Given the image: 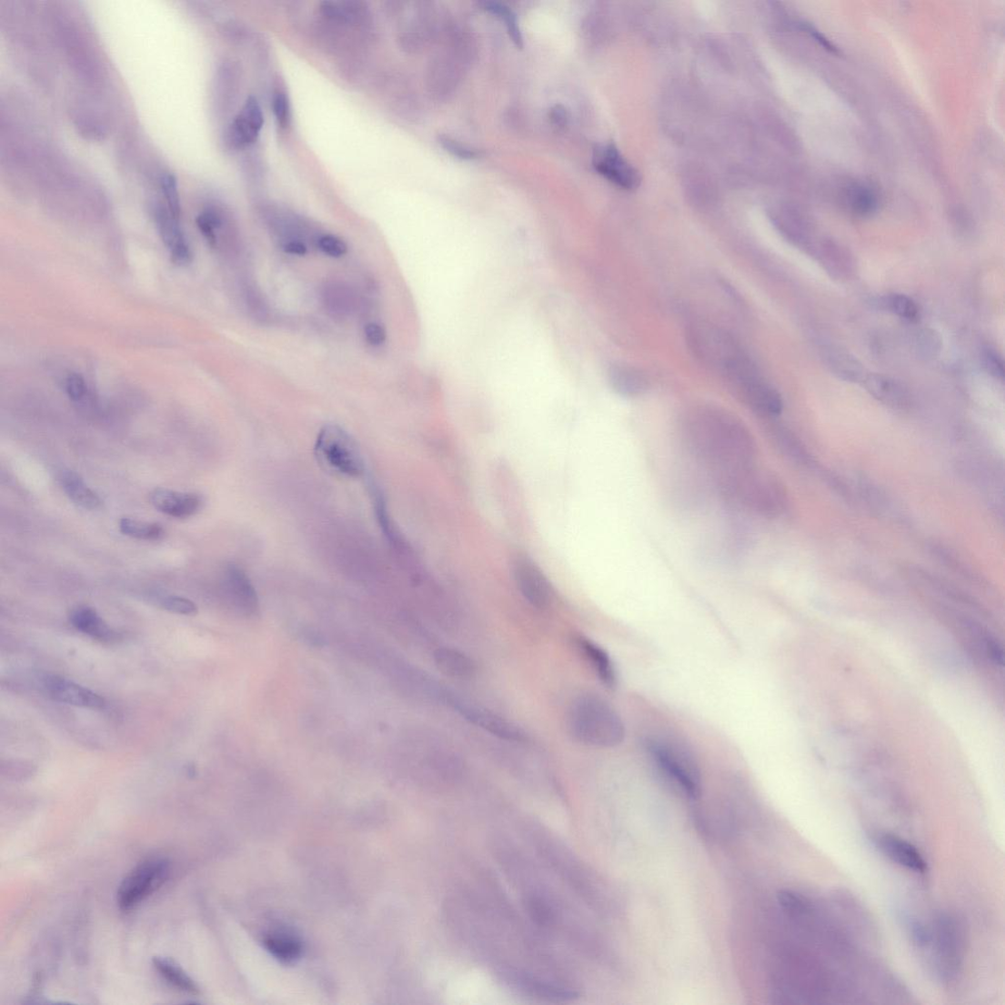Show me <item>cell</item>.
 Segmentation results:
<instances>
[{
    "label": "cell",
    "mask_w": 1005,
    "mask_h": 1005,
    "mask_svg": "<svg viewBox=\"0 0 1005 1005\" xmlns=\"http://www.w3.org/2000/svg\"><path fill=\"white\" fill-rule=\"evenodd\" d=\"M685 448L715 480L757 465V443L743 421L728 409L698 405L679 420Z\"/></svg>",
    "instance_id": "1"
},
{
    "label": "cell",
    "mask_w": 1005,
    "mask_h": 1005,
    "mask_svg": "<svg viewBox=\"0 0 1005 1005\" xmlns=\"http://www.w3.org/2000/svg\"><path fill=\"white\" fill-rule=\"evenodd\" d=\"M716 483L728 501L755 516L775 518L787 511L789 496L784 484L759 466L719 478Z\"/></svg>",
    "instance_id": "2"
},
{
    "label": "cell",
    "mask_w": 1005,
    "mask_h": 1005,
    "mask_svg": "<svg viewBox=\"0 0 1005 1005\" xmlns=\"http://www.w3.org/2000/svg\"><path fill=\"white\" fill-rule=\"evenodd\" d=\"M568 726L576 740L592 748H616L626 738L622 718L597 694H581L574 700L568 710Z\"/></svg>",
    "instance_id": "3"
},
{
    "label": "cell",
    "mask_w": 1005,
    "mask_h": 1005,
    "mask_svg": "<svg viewBox=\"0 0 1005 1005\" xmlns=\"http://www.w3.org/2000/svg\"><path fill=\"white\" fill-rule=\"evenodd\" d=\"M721 375L729 389L755 414L764 417H776L783 412V398L763 377L748 352L731 363Z\"/></svg>",
    "instance_id": "4"
},
{
    "label": "cell",
    "mask_w": 1005,
    "mask_h": 1005,
    "mask_svg": "<svg viewBox=\"0 0 1005 1005\" xmlns=\"http://www.w3.org/2000/svg\"><path fill=\"white\" fill-rule=\"evenodd\" d=\"M649 759L671 783L691 799L701 796L702 781L698 764L691 752L679 742L661 737L644 742Z\"/></svg>",
    "instance_id": "5"
},
{
    "label": "cell",
    "mask_w": 1005,
    "mask_h": 1005,
    "mask_svg": "<svg viewBox=\"0 0 1005 1005\" xmlns=\"http://www.w3.org/2000/svg\"><path fill=\"white\" fill-rule=\"evenodd\" d=\"M315 454L321 467L335 477L358 478L365 474L361 449L350 434L337 425H327L319 430Z\"/></svg>",
    "instance_id": "6"
},
{
    "label": "cell",
    "mask_w": 1005,
    "mask_h": 1005,
    "mask_svg": "<svg viewBox=\"0 0 1005 1005\" xmlns=\"http://www.w3.org/2000/svg\"><path fill=\"white\" fill-rule=\"evenodd\" d=\"M930 930L927 948H932L934 968L941 981H957L966 950V932L957 916L940 914Z\"/></svg>",
    "instance_id": "7"
},
{
    "label": "cell",
    "mask_w": 1005,
    "mask_h": 1005,
    "mask_svg": "<svg viewBox=\"0 0 1005 1005\" xmlns=\"http://www.w3.org/2000/svg\"><path fill=\"white\" fill-rule=\"evenodd\" d=\"M687 337L693 354L705 366L718 370L719 374L746 351L733 335L710 322H692L688 327Z\"/></svg>",
    "instance_id": "8"
},
{
    "label": "cell",
    "mask_w": 1005,
    "mask_h": 1005,
    "mask_svg": "<svg viewBox=\"0 0 1005 1005\" xmlns=\"http://www.w3.org/2000/svg\"><path fill=\"white\" fill-rule=\"evenodd\" d=\"M168 874L169 863L164 859H147L136 866L119 887V908L124 911L135 909L166 882Z\"/></svg>",
    "instance_id": "9"
},
{
    "label": "cell",
    "mask_w": 1005,
    "mask_h": 1005,
    "mask_svg": "<svg viewBox=\"0 0 1005 1005\" xmlns=\"http://www.w3.org/2000/svg\"><path fill=\"white\" fill-rule=\"evenodd\" d=\"M517 587L524 598L538 609H545L553 600V589L541 568L527 556H518L514 563Z\"/></svg>",
    "instance_id": "10"
},
{
    "label": "cell",
    "mask_w": 1005,
    "mask_h": 1005,
    "mask_svg": "<svg viewBox=\"0 0 1005 1005\" xmlns=\"http://www.w3.org/2000/svg\"><path fill=\"white\" fill-rule=\"evenodd\" d=\"M155 223L172 262L185 266L192 262V250L181 226V218L172 215L164 203L156 202L153 206Z\"/></svg>",
    "instance_id": "11"
},
{
    "label": "cell",
    "mask_w": 1005,
    "mask_h": 1005,
    "mask_svg": "<svg viewBox=\"0 0 1005 1005\" xmlns=\"http://www.w3.org/2000/svg\"><path fill=\"white\" fill-rule=\"evenodd\" d=\"M593 166L599 175L626 190L638 187V171L619 153L613 144L600 146L595 150Z\"/></svg>",
    "instance_id": "12"
},
{
    "label": "cell",
    "mask_w": 1005,
    "mask_h": 1005,
    "mask_svg": "<svg viewBox=\"0 0 1005 1005\" xmlns=\"http://www.w3.org/2000/svg\"><path fill=\"white\" fill-rule=\"evenodd\" d=\"M504 981L530 998L553 1002L573 1000L578 997L572 988L558 985L527 972L508 970L501 972Z\"/></svg>",
    "instance_id": "13"
},
{
    "label": "cell",
    "mask_w": 1005,
    "mask_h": 1005,
    "mask_svg": "<svg viewBox=\"0 0 1005 1005\" xmlns=\"http://www.w3.org/2000/svg\"><path fill=\"white\" fill-rule=\"evenodd\" d=\"M447 700L470 723L486 729L489 734L508 741H522L525 734L522 729L504 718L494 714L481 707L467 703L453 697H446Z\"/></svg>",
    "instance_id": "14"
},
{
    "label": "cell",
    "mask_w": 1005,
    "mask_h": 1005,
    "mask_svg": "<svg viewBox=\"0 0 1005 1005\" xmlns=\"http://www.w3.org/2000/svg\"><path fill=\"white\" fill-rule=\"evenodd\" d=\"M828 275L835 280L851 279L858 270V263L849 247L837 241H818L811 253Z\"/></svg>",
    "instance_id": "15"
},
{
    "label": "cell",
    "mask_w": 1005,
    "mask_h": 1005,
    "mask_svg": "<svg viewBox=\"0 0 1005 1005\" xmlns=\"http://www.w3.org/2000/svg\"><path fill=\"white\" fill-rule=\"evenodd\" d=\"M43 687L49 698L89 709H104L106 700L97 693L59 676H47Z\"/></svg>",
    "instance_id": "16"
},
{
    "label": "cell",
    "mask_w": 1005,
    "mask_h": 1005,
    "mask_svg": "<svg viewBox=\"0 0 1005 1005\" xmlns=\"http://www.w3.org/2000/svg\"><path fill=\"white\" fill-rule=\"evenodd\" d=\"M262 107L253 96L246 99L240 113L236 116L227 131V142L234 148L250 146L258 138L264 127Z\"/></svg>",
    "instance_id": "17"
},
{
    "label": "cell",
    "mask_w": 1005,
    "mask_h": 1005,
    "mask_svg": "<svg viewBox=\"0 0 1005 1005\" xmlns=\"http://www.w3.org/2000/svg\"><path fill=\"white\" fill-rule=\"evenodd\" d=\"M865 389L876 400L898 411H905L911 406V394L904 384L895 378L867 374L861 382Z\"/></svg>",
    "instance_id": "18"
},
{
    "label": "cell",
    "mask_w": 1005,
    "mask_h": 1005,
    "mask_svg": "<svg viewBox=\"0 0 1005 1005\" xmlns=\"http://www.w3.org/2000/svg\"><path fill=\"white\" fill-rule=\"evenodd\" d=\"M876 845L889 859L915 873H926L928 865L923 855L912 843L892 834H880Z\"/></svg>",
    "instance_id": "19"
},
{
    "label": "cell",
    "mask_w": 1005,
    "mask_h": 1005,
    "mask_svg": "<svg viewBox=\"0 0 1005 1005\" xmlns=\"http://www.w3.org/2000/svg\"><path fill=\"white\" fill-rule=\"evenodd\" d=\"M157 511L172 518H187L201 511L204 501L200 495L157 488L150 495Z\"/></svg>",
    "instance_id": "20"
},
{
    "label": "cell",
    "mask_w": 1005,
    "mask_h": 1005,
    "mask_svg": "<svg viewBox=\"0 0 1005 1005\" xmlns=\"http://www.w3.org/2000/svg\"><path fill=\"white\" fill-rule=\"evenodd\" d=\"M608 379L612 389L624 398H638L650 387L648 377L640 369L625 364L611 367Z\"/></svg>",
    "instance_id": "21"
},
{
    "label": "cell",
    "mask_w": 1005,
    "mask_h": 1005,
    "mask_svg": "<svg viewBox=\"0 0 1005 1005\" xmlns=\"http://www.w3.org/2000/svg\"><path fill=\"white\" fill-rule=\"evenodd\" d=\"M225 581L236 606L246 614L256 613L258 609L257 594L244 570L238 566L229 565L226 568Z\"/></svg>",
    "instance_id": "22"
},
{
    "label": "cell",
    "mask_w": 1005,
    "mask_h": 1005,
    "mask_svg": "<svg viewBox=\"0 0 1005 1005\" xmlns=\"http://www.w3.org/2000/svg\"><path fill=\"white\" fill-rule=\"evenodd\" d=\"M321 296L327 313L334 319H346L355 312L357 296L348 284L341 281L327 282L322 288Z\"/></svg>",
    "instance_id": "23"
},
{
    "label": "cell",
    "mask_w": 1005,
    "mask_h": 1005,
    "mask_svg": "<svg viewBox=\"0 0 1005 1005\" xmlns=\"http://www.w3.org/2000/svg\"><path fill=\"white\" fill-rule=\"evenodd\" d=\"M69 620L82 634L96 640L113 642L120 638L118 632L110 628L105 619L89 606L74 608L69 614Z\"/></svg>",
    "instance_id": "24"
},
{
    "label": "cell",
    "mask_w": 1005,
    "mask_h": 1005,
    "mask_svg": "<svg viewBox=\"0 0 1005 1005\" xmlns=\"http://www.w3.org/2000/svg\"><path fill=\"white\" fill-rule=\"evenodd\" d=\"M264 945L273 958L285 964L299 960L303 954V942L289 930H270L265 937Z\"/></svg>",
    "instance_id": "25"
},
{
    "label": "cell",
    "mask_w": 1005,
    "mask_h": 1005,
    "mask_svg": "<svg viewBox=\"0 0 1005 1005\" xmlns=\"http://www.w3.org/2000/svg\"><path fill=\"white\" fill-rule=\"evenodd\" d=\"M576 640L578 650L585 656L602 684L609 688H615L617 674L609 654L585 637H578Z\"/></svg>",
    "instance_id": "26"
},
{
    "label": "cell",
    "mask_w": 1005,
    "mask_h": 1005,
    "mask_svg": "<svg viewBox=\"0 0 1005 1005\" xmlns=\"http://www.w3.org/2000/svg\"><path fill=\"white\" fill-rule=\"evenodd\" d=\"M823 359L831 374L840 380L861 383L867 375L859 359L846 350L829 348L825 350Z\"/></svg>",
    "instance_id": "27"
},
{
    "label": "cell",
    "mask_w": 1005,
    "mask_h": 1005,
    "mask_svg": "<svg viewBox=\"0 0 1005 1005\" xmlns=\"http://www.w3.org/2000/svg\"><path fill=\"white\" fill-rule=\"evenodd\" d=\"M440 672L454 678H469L477 673V666L467 654L454 648H442L434 654Z\"/></svg>",
    "instance_id": "28"
},
{
    "label": "cell",
    "mask_w": 1005,
    "mask_h": 1005,
    "mask_svg": "<svg viewBox=\"0 0 1005 1005\" xmlns=\"http://www.w3.org/2000/svg\"><path fill=\"white\" fill-rule=\"evenodd\" d=\"M59 481L62 489L74 504L89 511H95L101 508L103 504L101 498L86 486L82 477L75 471H62Z\"/></svg>",
    "instance_id": "29"
},
{
    "label": "cell",
    "mask_w": 1005,
    "mask_h": 1005,
    "mask_svg": "<svg viewBox=\"0 0 1005 1005\" xmlns=\"http://www.w3.org/2000/svg\"><path fill=\"white\" fill-rule=\"evenodd\" d=\"M772 438L779 451L794 464L810 467L812 457L802 441L790 429L783 426H775L771 429Z\"/></svg>",
    "instance_id": "30"
},
{
    "label": "cell",
    "mask_w": 1005,
    "mask_h": 1005,
    "mask_svg": "<svg viewBox=\"0 0 1005 1005\" xmlns=\"http://www.w3.org/2000/svg\"><path fill=\"white\" fill-rule=\"evenodd\" d=\"M524 903L530 920L537 926L550 929L558 924L559 912L556 910L554 902L548 897L531 891L527 893Z\"/></svg>",
    "instance_id": "31"
},
{
    "label": "cell",
    "mask_w": 1005,
    "mask_h": 1005,
    "mask_svg": "<svg viewBox=\"0 0 1005 1005\" xmlns=\"http://www.w3.org/2000/svg\"><path fill=\"white\" fill-rule=\"evenodd\" d=\"M845 203L849 212L858 217L872 216L878 209L876 193L865 185H853L845 196Z\"/></svg>",
    "instance_id": "32"
},
{
    "label": "cell",
    "mask_w": 1005,
    "mask_h": 1005,
    "mask_svg": "<svg viewBox=\"0 0 1005 1005\" xmlns=\"http://www.w3.org/2000/svg\"><path fill=\"white\" fill-rule=\"evenodd\" d=\"M154 966L159 975L172 987L188 994H197L198 988L194 980L175 961L166 958H156Z\"/></svg>",
    "instance_id": "33"
},
{
    "label": "cell",
    "mask_w": 1005,
    "mask_h": 1005,
    "mask_svg": "<svg viewBox=\"0 0 1005 1005\" xmlns=\"http://www.w3.org/2000/svg\"><path fill=\"white\" fill-rule=\"evenodd\" d=\"M225 217L216 208H207L196 217L198 230L214 249L220 250L221 232L225 229Z\"/></svg>",
    "instance_id": "34"
},
{
    "label": "cell",
    "mask_w": 1005,
    "mask_h": 1005,
    "mask_svg": "<svg viewBox=\"0 0 1005 1005\" xmlns=\"http://www.w3.org/2000/svg\"><path fill=\"white\" fill-rule=\"evenodd\" d=\"M880 307L899 318L915 324L920 319V308L907 295L889 294L880 297Z\"/></svg>",
    "instance_id": "35"
},
{
    "label": "cell",
    "mask_w": 1005,
    "mask_h": 1005,
    "mask_svg": "<svg viewBox=\"0 0 1005 1005\" xmlns=\"http://www.w3.org/2000/svg\"><path fill=\"white\" fill-rule=\"evenodd\" d=\"M119 529L124 536L140 540H159L165 536L163 526L156 523H146L133 518H122L119 522Z\"/></svg>",
    "instance_id": "36"
},
{
    "label": "cell",
    "mask_w": 1005,
    "mask_h": 1005,
    "mask_svg": "<svg viewBox=\"0 0 1005 1005\" xmlns=\"http://www.w3.org/2000/svg\"><path fill=\"white\" fill-rule=\"evenodd\" d=\"M913 348L917 357L923 361H933L940 356L942 349L940 333L932 328L917 331L913 339Z\"/></svg>",
    "instance_id": "37"
},
{
    "label": "cell",
    "mask_w": 1005,
    "mask_h": 1005,
    "mask_svg": "<svg viewBox=\"0 0 1005 1005\" xmlns=\"http://www.w3.org/2000/svg\"><path fill=\"white\" fill-rule=\"evenodd\" d=\"M484 9L490 12V14L497 15L506 23V27L511 39L518 47L524 46V39L522 31L518 26V22L515 12L505 5L494 2L483 3Z\"/></svg>",
    "instance_id": "38"
},
{
    "label": "cell",
    "mask_w": 1005,
    "mask_h": 1005,
    "mask_svg": "<svg viewBox=\"0 0 1005 1005\" xmlns=\"http://www.w3.org/2000/svg\"><path fill=\"white\" fill-rule=\"evenodd\" d=\"M160 187L165 196V205L172 215L181 218V204L178 183L170 172H165L160 178Z\"/></svg>",
    "instance_id": "39"
},
{
    "label": "cell",
    "mask_w": 1005,
    "mask_h": 1005,
    "mask_svg": "<svg viewBox=\"0 0 1005 1005\" xmlns=\"http://www.w3.org/2000/svg\"><path fill=\"white\" fill-rule=\"evenodd\" d=\"M69 399L74 403H82L92 396L91 387L85 378L78 372H71L64 383Z\"/></svg>",
    "instance_id": "40"
},
{
    "label": "cell",
    "mask_w": 1005,
    "mask_h": 1005,
    "mask_svg": "<svg viewBox=\"0 0 1005 1005\" xmlns=\"http://www.w3.org/2000/svg\"><path fill=\"white\" fill-rule=\"evenodd\" d=\"M159 606L163 609L184 616H194L197 613L196 605L184 598L180 597H166L159 600Z\"/></svg>",
    "instance_id": "41"
},
{
    "label": "cell",
    "mask_w": 1005,
    "mask_h": 1005,
    "mask_svg": "<svg viewBox=\"0 0 1005 1005\" xmlns=\"http://www.w3.org/2000/svg\"><path fill=\"white\" fill-rule=\"evenodd\" d=\"M778 898L781 907L794 916H803L809 912L808 901L797 893L783 890L779 893Z\"/></svg>",
    "instance_id": "42"
},
{
    "label": "cell",
    "mask_w": 1005,
    "mask_h": 1005,
    "mask_svg": "<svg viewBox=\"0 0 1005 1005\" xmlns=\"http://www.w3.org/2000/svg\"><path fill=\"white\" fill-rule=\"evenodd\" d=\"M438 141L445 151L450 153L457 158L470 160L476 159L479 156L478 152L474 150V148H470L463 145L462 143L456 141L449 136H439Z\"/></svg>",
    "instance_id": "43"
},
{
    "label": "cell",
    "mask_w": 1005,
    "mask_h": 1005,
    "mask_svg": "<svg viewBox=\"0 0 1005 1005\" xmlns=\"http://www.w3.org/2000/svg\"><path fill=\"white\" fill-rule=\"evenodd\" d=\"M317 243L319 250L331 257H341L348 252V246L337 236L322 235Z\"/></svg>",
    "instance_id": "44"
},
{
    "label": "cell",
    "mask_w": 1005,
    "mask_h": 1005,
    "mask_svg": "<svg viewBox=\"0 0 1005 1005\" xmlns=\"http://www.w3.org/2000/svg\"><path fill=\"white\" fill-rule=\"evenodd\" d=\"M982 363L989 375L1003 380L1004 364L999 353L994 349H984L982 352Z\"/></svg>",
    "instance_id": "45"
},
{
    "label": "cell",
    "mask_w": 1005,
    "mask_h": 1005,
    "mask_svg": "<svg viewBox=\"0 0 1005 1005\" xmlns=\"http://www.w3.org/2000/svg\"><path fill=\"white\" fill-rule=\"evenodd\" d=\"M273 113L281 127H286L290 121V104L286 94L279 92L273 98Z\"/></svg>",
    "instance_id": "46"
},
{
    "label": "cell",
    "mask_w": 1005,
    "mask_h": 1005,
    "mask_svg": "<svg viewBox=\"0 0 1005 1005\" xmlns=\"http://www.w3.org/2000/svg\"><path fill=\"white\" fill-rule=\"evenodd\" d=\"M256 289L253 287L246 288V304L249 305L252 312L259 319H266L267 316V308L263 296Z\"/></svg>",
    "instance_id": "47"
},
{
    "label": "cell",
    "mask_w": 1005,
    "mask_h": 1005,
    "mask_svg": "<svg viewBox=\"0 0 1005 1005\" xmlns=\"http://www.w3.org/2000/svg\"><path fill=\"white\" fill-rule=\"evenodd\" d=\"M365 337L369 345L378 347L387 341V330L379 324L371 322L365 328Z\"/></svg>",
    "instance_id": "48"
},
{
    "label": "cell",
    "mask_w": 1005,
    "mask_h": 1005,
    "mask_svg": "<svg viewBox=\"0 0 1005 1005\" xmlns=\"http://www.w3.org/2000/svg\"><path fill=\"white\" fill-rule=\"evenodd\" d=\"M282 249L285 253L296 256H305L307 253V246L305 242L301 240L283 242Z\"/></svg>",
    "instance_id": "49"
},
{
    "label": "cell",
    "mask_w": 1005,
    "mask_h": 1005,
    "mask_svg": "<svg viewBox=\"0 0 1005 1005\" xmlns=\"http://www.w3.org/2000/svg\"><path fill=\"white\" fill-rule=\"evenodd\" d=\"M804 29L806 31L809 32L811 34V35L813 36V38L819 44H820L824 48H826L829 53L833 54V55H839V51L838 47H836L833 44H831L829 40H827L822 34L819 33L814 28L809 27V26H805Z\"/></svg>",
    "instance_id": "50"
},
{
    "label": "cell",
    "mask_w": 1005,
    "mask_h": 1005,
    "mask_svg": "<svg viewBox=\"0 0 1005 1005\" xmlns=\"http://www.w3.org/2000/svg\"><path fill=\"white\" fill-rule=\"evenodd\" d=\"M550 118L556 126L563 127L568 120L567 111L561 106H556L551 110Z\"/></svg>",
    "instance_id": "51"
}]
</instances>
